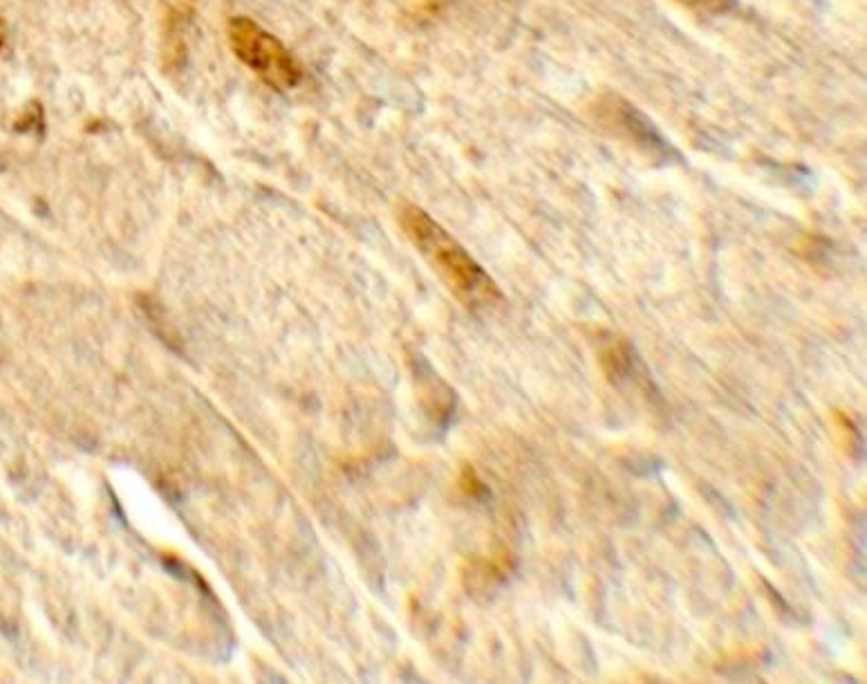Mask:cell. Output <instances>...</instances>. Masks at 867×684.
Instances as JSON below:
<instances>
[{"mask_svg": "<svg viewBox=\"0 0 867 684\" xmlns=\"http://www.w3.org/2000/svg\"><path fill=\"white\" fill-rule=\"evenodd\" d=\"M6 41H8V32H6V25H3V21H0V50L6 48Z\"/></svg>", "mask_w": 867, "mask_h": 684, "instance_id": "obj_3", "label": "cell"}, {"mask_svg": "<svg viewBox=\"0 0 867 684\" xmlns=\"http://www.w3.org/2000/svg\"><path fill=\"white\" fill-rule=\"evenodd\" d=\"M399 225L421 259L467 308L491 310L504 301L495 281L467 251V247H462L424 209L406 205L399 211Z\"/></svg>", "mask_w": 867, "mask_h": 684, "instance_id": "obj_1", "label": "cell"}, {"mask_svg": "<svg viewBox=\"0 0 867 684\" xmlns=\"http://www.w3.org/2000/svg\"><path fill=\"white\" fill-rule=\"evenodd\" d=\"M227 39L233 54L272 91L288 93L303 81V65L285 43L249 17H233L227 23Z\"/></svg>", "mask_w": 867, "mask_h": 684, "instance_id": "obj_2", "label": "cell"}]
</instances>
